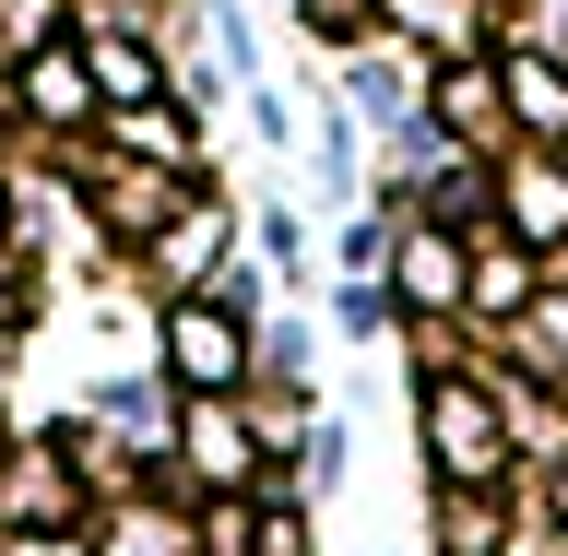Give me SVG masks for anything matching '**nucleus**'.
<instances>
[{
	"instance_id": "4",
	"label": "nucleus",
	"mask_w": 568,
	"mask_h": 556,
	"mask_svg": "<svg viewBox=\"0 0 568 556\" xmlns=\"http://www.w3.org/2000/svg\"><path fill=\"white\" fill-rule=\"evenodd\" d=\"M521 225H532V237H545V225H568V190H557V178H521Z\"/></svg>"
},
{
	"instance_id": "2",
	"label": "nucleus",
	"mask_w": 568,
	"mask_h": 556,
	"mask_svg": "<svg viewBox=\"0 0 568 556\" xmlns=\"http://www.w3.org/2000/svg\"><path fill=\"white\" fill-rule=\"evenodd\" d=\"M237 367V332L225 320H178V380H225Z\"/></svg>"
},
{
	"instance_id": "3",
	"label": "nucleus",
	"mask_w": 568,
	"mask_h": 556,
	"mask_svg": "<svg viewBox=\"0 0 568 556\" xmlns=\"http://www.w3.org/2000/svg\"><path fill=\"white\" fill-rule=\"evenodd\" d=\"M521 119H532V131H568V107H557V71H521Z\"/></svg>"
},
{
	"instance_id": "1",
	"label": "nucleus",
	"mask_w": 568,
	"mask_h": 556,
	"mask_svg": "<svg viewBox=\"0 0 568 556\" xmlns=\"http://www.w3.org/2000/svg\"><path fill=\"white\" fill-rule=\"evenodd\" d=\"M426 438H438L450 474H486V462H497V415L474 403V391H438V403H426Z\"/></svg>"
}]
</instances>
